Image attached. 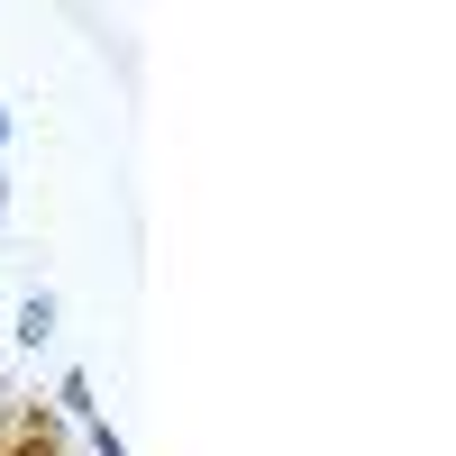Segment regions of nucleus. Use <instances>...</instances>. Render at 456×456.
Here are the masks:
<instances>
[{"label":"nucleus","instance_id":"1","mask_svg":"<svg viewBox=\"0 0 456 456\" xmlns=\"http://www.w3.org/2000/svg\"><path fill=\"white\" fill-rule=\"evenodd\" d=\"M10 338H19V347H46V338H55V292H28L19 320H10Z\"/></svg>","mask_w":456,"mask_h":456},{"label":"nucleus","instance_id":"2","mask_svg":"<svg viewBox=\"0 0 456 456\" xmlns=\"http://www.w3.org/2000/svg\"><path fill=\"white\" fill-rule=\"evenodd\" d=\"M55 411H64L73 429H83V420H101V411H92V374H83V365H73V374H55Z\"/></svg>","mask_w":456,"mask_h":456},{"label":"nucleus","instance_id":"3","mask_svg":"<svg viewBox=\"0 0 456 456\" xmlns=\"http://www.w3.org/2000/svg\"><path fill=\"white\" fill-rule=\"evenodd\" d=\"M10 128H19V119H10V101H0V146H10Z\"/></svg>","mask_w":456,"mask_h":456},{"label":"nucleus","instance_id":"4","mask_svg":"<svg viewBox=\"0 0 456 456\" xmlns=\"http://www.w3.org/2000/svg\"><path fill=\"white\" fill-rule=\"evenodd\" d=\"M0 219H10V183H0Z\"/></svg>","mask_w":456,"mask_h":456},{"label":"nucleus","instance_id":"5","mask_svg":"<svg viewBox=\"0 0 456 456\" xmlns=\"http://www.w3.org/2000/svg\"><path fill=\"white\" fill-rule=\"evenodd\" d=\"M0 411H10V384H0Z\"/></svg>","mask_w":456,"mask_h":456}]
</instances>
